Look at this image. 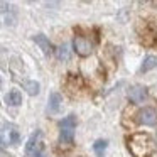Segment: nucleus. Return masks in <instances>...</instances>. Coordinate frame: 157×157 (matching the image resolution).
<instances>
[{"label": "nucleus", "instance_id": "obj_8", "mask_svg": "<svg viewBox=\"0 0 157 157\" xmlns=\"http://www.w3.org/2000/svg\"><path fill=\"white\" fill-rule=\"evenodd\" d=\"M32 39H34V42L42 49V52H44L46 56H49V54L52 52V44L49 42V39L46 37L44 34H37V36H34Z\"/></svg>", "mask_w": 157, "mask_h": 157}, {"label": "nucleus", "instance_id": "obj_1", "mask_svg": "<svg viewBox=\"0 0 157 157\" xmlns=\"http://www.w3.org/2000/svg\"><path fill=\"white\" fill-rule=\"evenodd\" d=\"M127 145L133 157H149L154 149L152 139L147 133H133L127 139Z\"/></svg>", "mask_w": 157, "mask_h": 157}, {"label": "nucleus", "instance_id": "obj_2", "mask_svg": "<svg viewBox=\"0 0 157 157\" xmlns=\"http://www.w3.org/2000/svg\"><path fill=\"white\" fill-rule=\"evenodd\" d=\"M75 128H76V117L68 115L59 122V142L63 145H71L75 140Z\"/></svg>", "mask_w": 157, "mask_h": 157}, {"label": "nucleus", "instance_id": "obj_13", "mask_svg": "<svg viewBox=\"0 0 157 157\" xmlns=\"http://www.w3.org/2000/svg\"><path fill=\"white\" fill-rule=\"evenodd\" d=\"M24 88L27 90L29 95L34 96V95H37V93H39V88H41V86H39L37 81H32V79H31V81H24Z\"/></svg>", "mask_w": 157, "mask_h": 157}, {"label": "nucleus", "instance_id": "obj_12", "mask_svg": "<svg viewBox=\"0 0 157 157\" xmlns=\"http://www.w3.org/2000/svg\"><path fill=\"white\" fill-rule=\"evenodd\" d=\"M155 66H157V59L154 58V56H147V58L144 59L142 66H140V73H147L152 68H155Z\"/></svg>", "mask_w": 157, "mask_h": 157}, {"label": "nucleus", "instance_id": "obj_14", "mask_svg": "<svg viewBox=\"0 0 157 157\" xmlns=\"http://www.w3.org/2000/svg\"><path fill=\"white\" fill-rule=\"evenodd\" d=\"M56 56H58V59H61V61H68L69 59V48L68 46H59L58 51H56Z\"/></svg>", "mask_w": 157, "mask_h": 157}, {"label": "nucleus", "instance_id": "obj_7", "mask_svg": "<svg viewBox=\"0 0 157 157\" xmlns=\"http://www.w3.org/2000/svg\"><path fill=\"white\" fill-rule=\"evenodd\" d=\"M128 98L130 101L133 103H142L144 100L147 98V88L145 86H140V85H135L128 90Z\"/></svg>", "mask_w": 157, "mask_h": 157}, {"label": "nucleus", "instance_id": "obj_11", "mask_svg": "<svg viewBox=\"0 0 157 157\" xmlns=\"http://www.w3.org/2000/svg\"><path fill=\"white\" fill-rule=\"evenodd\" d=\"M106 147H108V142H106V140H103V139L96 140V142L93 144V150H95V154H96L98 157H103V155H105Z\"/></svg>", "mask_w": 157, "mask_h": 157}, {"label": "nucleus", "instance_id": "obj_3", "mask_svg": "<svg viewBox=\"0 0 157 157\" xmlns=\"http://www.w3.org/2000/svg\"><path fill=\"white\" fill-rule=\"evenodd\" d=\"M25 154H27L29 157H46L44 139H42L41 130H36V132L29 137L27 144H25Z\"/></svg>", "mask_w": 157, "mask_h": 157}, {"label": "nucleus", "instance_id": "obj_5", "mask_svg": "<svg viewBox=\"0 0 157 157\" xmlns=\"http://www.w3.org/2000/svg\"><path fill=\"white\" fill-rule=\"evenodd\" d=\"M73 48H75L76 54L83 56V58H86V56H90L93 52V44L90 39L83 37V36H76L75 41H73Z\"/></svg>", "mask_w": 157, "mask_h": 157}, {"label": "nucleus", "instance_id": "obj_9", "mask_svg": "<svg viewBox=\"0 0 157 157\" xmlns=\"http://www.w3.org/2000/svg\"><path fill=\"white\" fill-rule=\"evenodd\" d=\"M61 105H63L61 95L59 93H51V96H49V105H48L49 113H58L61 110Z\"/></svg>", "mask_w": 157, "mask_h": 157}, {"label": "nucleus", "instance_id": "obj_10", "mask_svg": "<svg viewBox=\"0 0 157 157\" xmlns=\"http://www.w3.org/2000/svg\"><path fill=\"white\" fill-rule=\"evenodd\" d=\"M5 103L10 106H19L22 103V95L19 90H12V91H9L7 95H5Z\"/></svg>", "mask_w": 157, "mask_h": 157}, {"label": "nucleus", "instance_id": "obj_4", "mask_svg": "<svg viewBox=\"0 0 157 157\" xmlns=\"http://www.w3.org/2000/svg\"><path fill=\"white\" fill-rule=\"evenodd\" d=\"M21 142L19 128L12 123H0V145H17Z\"/></svg>", "mask_w": 157, "mask_h": 157}, {"label": "nucleus", "instance_id": "obj_6", "mask_svg": "<svg viewBox=\"0 0 157 157\" xmlns=\"http://www.w3.org/2000/svg\"><path fill=\"white\" fill-rule=\"evenodd\" d=\"M137 122L142 123V125H157V112L154 108H142L139 113H137Z\"/></svg>", "mask_w": 157, "mask_h": 157}, {"label": "nucleus", "instance_id": "obj_15", "mask_svg": "<svg viewBox=\"0 0 157 157\" xmlns=\"http://www.w3.org/2000/svg\"><path fill=\"white\" fill-rule=\"evenodd\" d=\"M0 88H2V81H0Z\"/></svg>", "mask_w": 157, "mask_h": 157}]
</instances>
